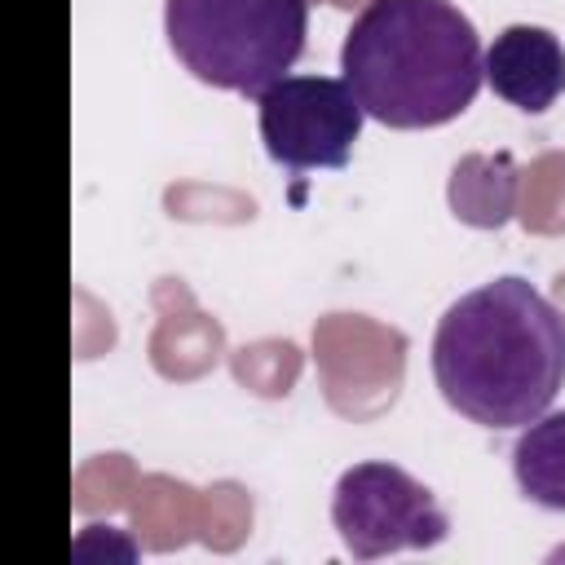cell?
<instances>
[{
  "instance_id": "52a82bcc",
  "label": "cell",
  "mask_w": 565,
  "mask_h": 565,
  "mask_svg": "<svg viewBox=\"0 0 565 565\" xmlns=\"http://www.w3.org/2000/svg\"><path fill=\"white\" fill-rule=\"evenodd\" d=\"M450 207L459 221L494 230L516 207V163L512 154H463L450 172Z\"/></svg>"
},
{
  "instance_id": "3957f363",
  "label": "cell",
  "mask_w": 565,
  "mask_h": 565,
  "mask_svg": "<svg viewBox=\"0 0 565 565\" xmlns=\"http://www.w3.org/2000/svg\"><path fill=\"white\" fill-rule=\"evenodd\" d=\"M163 26L194 79L260 97L305 53L309 0H168Z\"/></svg>"
},
{
  "instance_id": "7a4b0ae2",
  "label": "cell",
  "mask_w": 565,
  "mask_h": 565,
  "mask_svg": "<svg viewBox=\"0 0 565 565\" xmlns=\"http://www.w3.org/2000/svg\"><path fill=\"white\" fill-rule=\"evenodd\" d=\"M340 71L384 128H437L472 106L486 53L450 0H366L344 35Z\"/></svg>"
},
{
  "instance_id": "8992f818",
  "label": "cell",
  "mask_w": 565,
  "mask_h": 565,
  "mask_svg": "<svg viewBox=\"0 0 565 565\" xmlns=\"http://www.w3.org/2000/svg\"><path fill=\"white\" fill-rule=\"evenodd\" d=\"M486 79L508 106L543 115L565 93V49L547 26H503L486 49Z\"/></svg>"
},
{
  "instance_id": "ba28073f",
  "label": "cell",
  "mask_w": 565,
  "mask_h": 565,
  "mask_svg": "<svg viewBox=\"0 0 565 565\" xmlns=\"http://www.w3.org/2000/svg\"><path fill=\"white\" fill-rule=\"evenodd\" d=\"M512 472L525 499L565 512V411L530 419L512 446Z\"/></svg>"
},
{
  "instance_id": "277c9868",
  "label": "cell",
  "mask_w": 565,
  "mask_h": 565,
  "mask_svg": "<svg viewBox=\"0 0 565 565\" xmlns=\"http://www.w3.org/2000/svg\"><path fill=\"white\" fill-rule=\"evenodd\" d=\"M331 521L358 561L406 547H437L450 530L433 490L384 459H366L340 472L331 494Z\"/></svg>"
},
{
  "instance_id": "5b68a950",
  "label": "cell",
  "mask_w": 565,
  "mask_h": 565,
  "mask_svg": "<svg viewBox=\"0 0 565 565\" xmlns=\"http://www.w3.org/2000/svg\"><path fill=\"white\" fill-rule=\"evenodd\" d=\"M256 102L265 154L287 172L344 168L366 119L344 75H282Z\"/></svg>"
},
{
  "instance_id": "6da1fadb",
  "label": "cell",
  "mask_w": 565,
  "mask_h": 565,
  "mask_svg": "<svg viewBox=\"0 0 565 565\" xmlns=\"http://www.w3.org/2000/svg\"><path fill=\"white\" fill-rule=\"evenodd\" d=\"M433 380L481 428H525L565 384V313L508 274L463 291L437 322Z\"/></svg>"
}]
</instances>
